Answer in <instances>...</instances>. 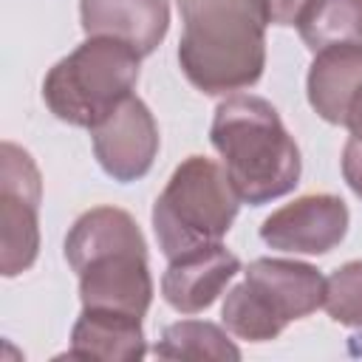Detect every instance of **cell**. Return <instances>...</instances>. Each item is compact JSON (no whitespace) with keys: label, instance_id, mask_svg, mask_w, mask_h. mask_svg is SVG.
<instances>
[{"label":"cell","instance_id":"obj_1","mask_svg":"<svg viewBox=\"0 0 362 362\" xmlns=\"http://www.w3.org/2000/svg\"><path fill=\"white\" fill-rule=\"evenodd\" d=\"M178 65L206 96L252 88L266 68L269 0H178Z\"/></svg>","mask_w":362,"mask_h":362},{"label":"cell","instance_id":"obj_2","mask_svg":"<svg viewBox=\"0 0 362 362\" xmlns=\"http://www.w3.org/2000/svg\"><path fill=\"white\" fill-rule=\"evenodd\" d=\"M209 141L223 158V170L243 204H269L300 184V147L277 107L263 96H226L215 107Z\"/></svg>","mask_w":362,"mask_h":362},{"label":"cell","instance_id":"obj_3","mask_svg":"<svg viewBox=\"0 0 362 362\" xmlns=\"http://www.w3.org/2000/svg\"><path fill=\"white\" fill-rule=\"evenodd\" d=\"M141 54L113 37H88L42 79L48 110L74 127H93L113 113L139 82Z\"/></svg>","mask_w":362,"mask_h":362},{"label":"cell","instance_id":"obj_4","mask_svg":"<svg viewBox=\"0 0 362 362\" xmlns=\"http://www.w3.org/2000/svg\"><path fill=\"white\" fill-rule=\"evenodd\" d=\"M240 198L221 164L204 156L184 158L153 204V232L167 260L206 243H221L232 229Z\"/></svg>","mask_w":362,"mask_h":362},{"label":"cell","instance_id":"obj_5","mask_svg":"<svg viewBox=\"0 0 362 362\" xmlns=\"http://www.w3.org/2000/svg\"><path fill=\"white\" fill-rule=\"evenodd\" d=\"M243 283L232 286L221 320L229 334L246 342H269L294 320L314 314L325 297V277L317 266L286 257H257L246 266Z\"/></svg>","mask_w":362,"mask_h":362},{"label":"cell","instance_id":"obj_6","mask_svg":"<svg viewBox=\"0 0 362 362\" xmlns=\"http://www.w3.org/2000/svg\"><path fill=\"white\" fill-rule=\"evenodd\" d=\"M42 175L28 150L0 144V272L17 277L40 255Z\"/></svg>","mask_w":362,"mask_h":362},{"label":"cell","instance_id":"obj_7","mask_svg":"<svg viewBox=\"0 0 362 362\" xmlns=\"http://www.w3.org/2000/svg\"><path fill=\"white\" fill-rule=\"evenodd\" d=\"M99 167L119 184L139 181L158 156V124L139 96H127L113 113L90 127Z\"/></svg>","mask_w":362,"mask_h":362},{"label":"cell","instance_id":"obj_8","mask_svg":"<svg viewBox=\"0 0 362 362\" xmlns=\"http://www.w3.org/2000/svg\"><path fill=\"white\" fill-rule=\"evenodd\" d=\"M348 223L351 215L339 195L311 192L274 209L260 226V240L277 252L328 255L342 243Z\"/></svg>","mask_w":362,"mask_h":362},{"label":"cell","instance_id":"obj_9","mask_svg":"<svg viewBox=\"0 0 362 362\" xmlns=\"http://www.w3.org/2000/svg\"><path fill=\"white\" fill-rule=\"evenodd\" d=\"M79 300L82 308L144 317L153 303L147 252L124 249L90 260L79 272Z\"/></svg>","mask_w":362,"mask_h":362},{"label":"cell","instance_id":"obj_10","mask_svg":"<svg viewBox=\"0 0 362 362\" xmlns=\"http://www.w3.org/2000/svg\"><path fill=\"white\" fill-rule=\"evenodd\" d=\"M240 272L238 255L223 243H206L170 260L161 274V297L178 314H198L209 308Z\"/></svg>","mask_w":362,"mask_h":362},{"label":"cell","instance_id":"obj_11","mask_svg":"<svg viewBox=\"0 0 362 362\" xmlns=\"http://www.w3.org/2000/svg\"><path fill=\"white\" fill-rule=\"evenodd\" d=\"M79 20L88 37H113L141 57H150L167 37V0H79Z\"/></svg>","mask_w":362,"mask_h":362},{"label":"cell","instance_id":"obj_12","mask_svg":"<svg viewBox=\"0 0 362 362\" xmlns=\"http://www.w3.org/2000/svg\"><path fill=\"white\" fill-rule=\"evenodd\" d=\"M71 359H99V362H139L147 356V339L141 317L82 308L71 328Z\"/></svg>","mask_w":362,"mask_h":362},{"label":"cell","instance_id":"obj_13","mask_svg":"<svg viewBox=\"0 0 362 362\" xmlns=\"http://www.w3.org/2000/svg\"><path fill=\"white\" fill-rule=\"evenodd\" d=\"M362 88V45H331L314 54L305 90L308 105L328 124H345V113Z\"/></svg>","mask_w":362,"mask_h":362},{"label":"cell","instance_id":"obj_14","mask_svg":"<svg viewBox=\"0 0 362 362\" xmlns=\"http://www.w3.org/2000/svg\"><path fill=\"white\" fill-rule=\"evenodd\" d=\"M124 249L147 252V240L136 218L119 206H93L82 212L65 235V260L76 274L90 260Z\"/></svg>","mask_w":362,"mask_h":362},{"label":"cell","instance_id":"obj_15","mask_svg":"<svg viewBox=\"0 0 362 362\" xmlns=\"http://www.w3.org/2000/svg\"><path fill=\"white\" fill-rule=\"evenodd\" d=\"M294 25L314 54L331 45H362V0H305Z\"/></svg>","mask_w":362,"mask_h":362},{"label":"cell","instance_id":"obj_16","mask_svg":"<svg viewBox=\"0 0 362 362\" xmlns=\"http://www.w3.org/2000/svg\"><path fill=\"white\" fill-rule=\"evenodd\" d=\"M153 354L161 359H240V348L226 337V331L206 320H178L164 325Z\"/></svg>","mask_w":362,"mask_h":362},{"label":"cell","instance_id":"obj_17","mask_svg":"<svg viewBox=\"0 0 362 362\" xmlns=\"http://www.w3.org/2000/svg\"><path fill=\"white\" fill-rule=\"evenodd\" d=\"M322 308L334 322L362 328V260H348L325 277Z\"/></svg>","mask_w":362,"mask_h":362},{"label":"cell","instance_id":"obj_18","mask_svg":"<svg viewBox=\"0 0 362 362\" xmlns=\"http://www.w3.org/2000/svg\"><path fill=\"white\" fill-rule=\"evenodd\" d=\"M342 178L362 201V141L356 139H348L342 147Z\"/></svg>","mask_w":362,"mask_h":362},{"label":"cell","instance_id":"obj_19","mask_svg":"<svg viewBox=\"0 0 362 362\" xmlns=\"http://www.w3.org/2000/svg\"><path fill=\"white\" fill-rule=\"evenodd\" d=\"M305 0H269V17L274 25H294Z\"/></svg>","mask_w":362,"mask_h":362},{"label":"cell","instance_id":"obj_20","mask_svg":"<svg viewBox=\"0 0 362 362\" xmlns=\"http://www.w3.org/2000/svg\"><path fill=\"white\" fill-rule=\"evenodd\" d=\"M345 127L351 130V139L362 141V88L356 90V96H354V99H351V105H348Z\"/></svg>","mask_w":362,"mask_h":362},{"label":"cell","instance_id":"obj_21","mask_svg":"<svg viewBox=\"0 0 362 362\" xmlns=\"http://www.w3.org/2000/svg\"><path fill=\"white\" fill-rule=\"evenodd\" d=\"M348 354L362 359V331H359V334H354V337H348Z\"/></svg>","mask_w":362,"mask_h":362}]
</instances>
